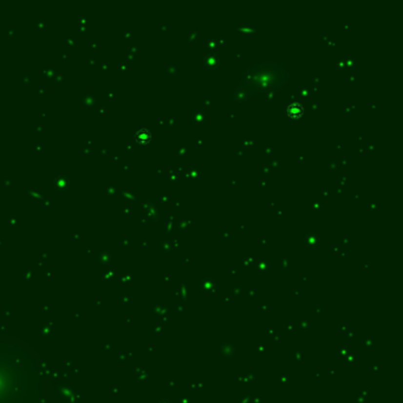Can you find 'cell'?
Masks as SVG:
<instances>
[{
    "label": "cell",
    "instance_id": "6da1fadb",
    "mask_svg": "<svg viewBox=\"0 0 403 403\" xmlns=\"http://www.w3.org/2000/svg\"><path fill=\"white\" fill-rule=\"evenodd\" d=\"M286 116L291 120H298L304 115V105L301 102H291L286 105Z\"/></svg>",
    "mask_w": 403,
    "mask_h": 403
}]
</instances>
